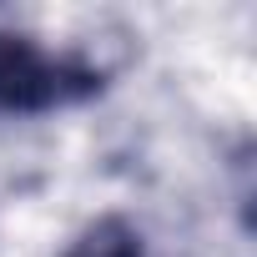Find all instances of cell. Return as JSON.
<instances>
[{
  "label": "cell",
  "mask_w": 257,
  "mask_h": 257,
  "mask_svg": "<svg viewBox=\"0 0 257 257\" xmlns=\"http://www.w3.org/2000/svg\"><path fill=\"white\" fill-rule=\"evenodd\" d=\"M101 91V71L41 51L31 36L0 31V116H36Z\"/></svg>",
  "instance_id": "obj_1"
},
{
  "label": "cell",
  "mask_w": 257,
  "mask_h": 257,
  "mask_svg": "<svg viewBox=\"0 0 257 257\" xmlns=\"http://www.w3.org/2000/svg\"><path fill=\"white\" fill-rule=\"evenodd\" d=\"M66 257H147V252H142V232L126 217H101L71 242Z\"/></svg>",
  "instance_id": "obj_2"
}]
</instances>
